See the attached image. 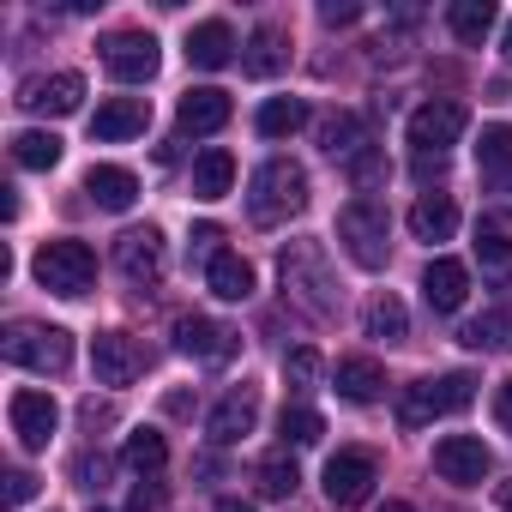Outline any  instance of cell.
<instances>
[{"mask_svg":"<svg viewBox=\"0 0 512 512\" xmlns=\"http://www.w3.org/2000/svg\"><path fill=\"white\" fill-rule=\"evenodd\" d=\"M374 482H380V458L368 446H344L326 458V500L332 506H362L374 494Z\"/></svg>","mask_w":512,"mask_h":512,"instance_id":"8","label":"cell"},{"mask_svg":"<svg viewBox=\"0 0 512 512\" xmlns=\"http://www.w3.org/2000/svg\"><path fill=\"white\" fill-rule=\"evenodd\" d=\"M253 482H260V494H266V500H290V494H296V482H302V470H296V458H290V452H272V458H260Z\"/></svg>","mask_w":512,"mask_h":512,"instance_id":"35","label":"cell"},{"mask_svg":"<svg viewBox=\"0 0 512 512\" xmlns=\"http://www.w3.org/2000/svg\"><path fill=\"white\" fill-rule=\"evenodd\" d=\"M91 374H97V386H133V380L145 374L139 338H127V332H97V338H91Z\"/></svg>","mask_w":512,"mask_h":512,"instance_id":"14","label":"cell"},{"mask_svg":"<svg viewBox=\"0 0 512 512\" xmlns=\"http://www.w3.org/2000/svg\"><path fill=\"white\" fill-rule=\"evenodd\" d=\"M278 278H284V296H290L308 320H338L344 290H338V278H332V260H326L320 241H290V247L278 253Z\"/></svg>","mask_w":512,"mask_h":512,"instance_id":"1","label":"cell"},{"mask_svg":"<svg viewBox=\"0 0 512 512\" xmlns=\"http://www.w3.org/2000/svg\"><path fill=\"white\" fill-rule=\"evenodd\" d=\"M235 31L223 25V19H205V25H193L187 31V61L199 67V73H217V67H229L235 61Z\"/></svg>","mask_w":512,"mask_h":512,"instance_id":"22","label":"cell"},{"mask_svg":"<svg viewBox=\"0 0 512 512\" xmlns=\"http://www.w3.org/2000/svg\"><path fill=\"white\" fill-rule=\"evenodd\" d=\"M476 404V374H428V380H410L404 398H398V422L404 428H428L434 416H458Z\"/></svg>","mask_w":512,"mask_h":512,"instance_id":"4","label":"cell"},{"mask_svg":"<svg viewBox=\"0 0 512 512\" xmlns=\"http://www.w3.org/2000/svg\"><path fill=\"white\" fill-rule=\"evenodd\" d=\"M356 19H362L356 0H326V7H320V25H332V31H338V25H356Z\"/></svg>","mask_w":512,"mask_h":512,"instance_id":"41","label":"cell"},{"mask_svg":"<svg viewBox=\"0 0 512 512\" xmlns=\"http://www.w3.org/2000/svg\"><path fill=\"white\" fill-rule=\"evenodd\" d=\"M428 175L440 181L446 175V157H416V181H428Z\"/></svg>","mask_w":512,"mask_h":512,"instance_id":"44","label":"cell"},{"mask_svg":"<svg viewBox=\"0 0 512 512\" xmlns=\"http://www.w3.org/2000/svg\"><path fill=\"white\" fill-rule=\"evenodd\" d=\"M145 506H163V482H157V476H145V482L133 488V512H145Z\"/></svg>","mask_w":512,"mask_h":512,"instance_id":"42","label":"cell"},{"mask_svg":"<svg viewBox=\"0 0 512 512\" xmlns=\"http://www.w3.org/2000/svg\"><path fill=\"white\" fill-rule=\"evenodd\" d=\"M175 350L193 356V362H205V368H223V362H235L241 332H235V326H217V320H205V314H181V320H175Z\"/></svg>","mask_w":512,"mask_h":512,"instance_id":"11","label":"cell"},{"mask_svg":"<svg viewBox=\"0 0 512 512\" xmlns=\"http://www.w3.org/2000/svg\"><path fill=\"white\" fill-rule=\"evenodd\" d=\"M494 422H500V428L512 434V380H506V386L494 392Z\"/></svg>","mask_w":512,"mask_h":512,"instance_id":"43","label":"cell"},{"mask_svg":"<svg viewBox=\"0 0 512 512\" xmlns=\"http://www.w3.org/2000/svg\"><path fill=\"white\" fill-rule=\"evenodd\" d=\"M205 284H211V296H217V302H247V296H253V266L241 260V253H229V247H223L217 260L205 266Z\"/></svg>","mask_w":512,"mask_h":512,"instance_id":"26","label":"cell"},{"mask_svg":"<svg viewBox=\"0 0 512 512\" xmlns=\"http://www.w3.org/2000/svg\"><path fill=\"white\" fill-rule=\"evenodd\" d=\"M464 127H470V109L452 103V97H434V103H422L410 115V151L416 157H446L464 139Z\"/></svg>","mask_w":512,"mask_h":512,"instance_id":"7","label":"cell"},{"mask_svg":"<svg viewBox=\"0 0 512 512\" xmlns=\"http://www.w3.org/2000/svg\"><path fill=\"white\" fill-rule=\"evenodd\" d=\"M103 67L121 79V85H151L163 55H157V37L151 31H115L103 37Z\"/></svg>","mask_w":512,"mask_h":512,"instance_id":"10","label":"cell"},{"mask_svg":"<svg viewBox=\"0 0 512 512\" xmlns=\"http://www.w3.org/2000/svg\"><path fill=\"white\" fill-rule=\"evenodd\" d=\"M145 127H151V103H145V97H109V103H97V115H91V139H103V145L139 139Z\"/></svg>","mask_w":512,"mask_h":512,"instance_id":"19","label":"cell"},{"mask_svg":"<svg viewBox=\"0 0 512 512\" xmlns=\"http://www.w3.org/2000/svg\"><path fill=\"white\" fill-rule=\"evenodd\" d=\"M121 464H127V470H139V476H157V470L169 464V440H163L157 428H133V434H127V446H121Z\"/></svg>","mask_w":512,"mask_h":512,"instance_id":"30","label":"cell"},{"mask_svg":"<svg viewBox=\"0 0 512 512\" xmlns=\"http://www.w3.org/2000/svg\"><path fill=\"white\" fill-rule=\"evenodd\" d=\"M494 500H500V512H512V482H500V488H494Z\"/></svg>","mask_w":512,"mask_h":512,"instance_id":"46","label":"cell"},{"mask_svg":"<svg viewBox=\"0 0 512 512\" xmlns=\"http://www.w3.org/2000/svg\"><path fill=\"white\" fill-rule=\"evenodd\" d=\"M338 241H344V253H350L362 272H380L386 253H392V217H386V205L368 199V193H356L338 211Z\"/></svg>","mask_w":512,"mask_h":512,"instance_id":"3","label":"cell"},{"mask_svg":"<svg viewBox=\"0 0 512 512\" xmlns=\"http://www.w3.org/2000/svg\"><path fill=\"white\" fill-rule=\"evenodd\" d=\"M13 163L19 169H55L61 163V139L49 133V127H25V133H13Z\"/></svg>","mask_w":512,"mask_h":512,"instance_id":"29","label":"cell"},{"mask_svg":"<svg viewBox=\"0 0 512 512\" xmlns=\"http://www.w3.org/2000/svg\"><path fill=\"white\" fill-rule=\"evenodd\" d=\"M332 380H338V398H344V404H374V398L386 392V368H380L374 356H344Z\"/></svg>","mask_w":512,"mask_h":512,"instance_id":"23","label":"cell"},{"mask_svg":"<svg viewBox=\"0 0 512 512\" xmlns=\"http://www.w3.org/2000/svg\"><path fill=\"white\" fill-rule=\"evenodd\" d=\"M211 512H253V506H247V500H235V494H223V500H217Z\"/></svg>","mask_w":512,"mask_h":512,"instance_id":"45","label":"cell"},{"mask_svg":"<svg viewBox=\"0 0 512 512\" xmlns=\"http://www.w3.org/2000/svg\"><path fill=\"white\" fill-rule=\"evenodd\" d=\"M500 205H506V211H512V181H506V187H500Z\"/></svg>","mask_w":512,"mask_h":512,"instance_id":"49","label":"cell"},{"mask_svg":"<svg viewBox=\"0 0 512 512\" xmlns=\"http://www.w3.org/2000/svg\"><path fill=\"white\" fill-rule=\"evenodd\" d=\"M31 500H37V476H31V470H7L0 506H7V512H19V506H31Z\"/></svg>","mask_w":512,"mask_h":512,"instance_id":"39","label":"cell"},{"mask_svg":"<svg viewBox=\"0 0 512 512\" xmlns=\"http://www.w3.org/2000/svg\"><path fill=\"white\" fill-rule=\"evenodd\" d=\"M31 272H37V284L55 290V296H85V290L97 284V253H91L85 241L61 235V241H43V247H37Z\"/></svg>","mask_w":512,"mask_h":512,"instance_id":"6","label":"cell"},{"mask_svg":"<svg viewBox=\"0 0 512 512\" xmlns=\"http://www.w3.org/2000/svg\"><path fill=\"white\" fill-rule=\"evenodd\" d=\"M458 344L464 350H482V356H506L512 350V308H488L476 320L458 326Z\"/></svg>","mask_w":512,"mask_h":512,"instance_id":"24","label":"cell"},{"mask_svg":"<svg viewBox=\"0 0 512 512\" xmlns=\"http://www.w3.org/2000/svg\"><path fill=\"white\" fill-rule=\"evenodd\" d=\"M476 169H482V175H506V169H512V127H506V121L482 127V139H476Z\"/></svg>","mask_w":512,"mask_h":512,"instance_id":"36","label":"cell"},{"mask_svg":"<svg viewBox=\"0 0 512 512\" xmlns=\"http://www.w3.org/2000/svg\"><path fill=\"white\" fill-rule=\"evenodd\" d=\"M320 151L350 163V157H362V151H368V127H362L350 109H332V115L320 121Z\"/></svg>","mask_w":512,"mask_h":512,"instance_id":"27","label":"cell"},{"mask_svg":"<svg viewBox=\"0 0 512 512\" xmlns=\"http://www.w3.org/2000/svg\"><path fill=\"white\" fill-rule=\"evenodd\" d=\"M452 229H458V205L446 193H422L410 205V235L416 241H452Z\"/></svg>","mask_w":512,"mask_h":512,"instance_id":"25","label":"cell"},{"mask_svg":"<svg viewBox=\"0 0 512 512\" xmlns=\"http://www.w3.org/2000/svg\"><path fill=\"white\" fill-rule=\"evenodd\" d=\"M253 422H260V392L253 386H235V392H223L217 398V410H211V440L217 446H235V440H247L253 434Z\"/></svg>","mask_w":512,"mask_h":512,"instance_id":"17","label":"cell"},{"mask_svg":"<svg viewBox=\"0 0 512 512\" xmlns=\"http://www.w3.org/2000/svg\"><path fill=\"white\" fill-rule=\"evenodd\" d=\"M362 320H368V338H380V344H404L410 338V314H404L398 296H374Z\"/></svg>","mask_w":512,"mask_h":512,"instance_id":"33","label":"cell"},{"mask_svg":"<svg viewBox=\"0 0 512 512\" xmlns=\"http://www.w3.org/2000/svg\"><path fill=\"white\" fill-rule=\"evenodd\" d=\"M308 127V103L302 97H266L260 103V133L266 139H290V133H302Z\"/></svg>","mask_w":512,"mask_h":512,"instance_id":"32","label":"cell"},{"mask_svg":"<svg viewBox=\"0 0 512 512\" xmlns=\"http://www.w3.org/2000/svg\"><path fill=\"white\" fill-rule=\"evenodd\" d=\"M320 374H326V362H320V350H314V344H296V350L284 356V380H290V392H314V386H320Z\"/></svg>","mask_w":512,"mask_h":512,"instance_id":"38","label":"cell"},{"mask_svg":"<svg viewBox=\"0 0 512 512\" xmlns=\"http://www.w3.org/2000/svg\"><path fill=\"white\" fill-rule=\"evenodd\" d=\"M278 434H284V446H314V440L326 434V416H320V410H308V404H284Z\"/></svg>","mask_w":512,"mask_h":512,"instance_id":"37","label":"cell"},{"mask_svg":"<svg viewBox=\"0 0 512 512\" xmlns=\"http://www.w3.org/2000/svg\"><path fill=\"white\" fill-rule=\"evenodd\" d=\"M7 416H13V434H19L25 452H43L55 440V428H61V404L49 392H37V386H19L13 404H7Z\"/></svg>","mask_w":512,"mask_h":512,"instance_id":"12","label":"cell"},{"mask_svg":"<svg viewBox=\"0 0 512 512\" xmlns=\"http://www.w3.org/2000/svg\"><path fill=\"white\" fill-rule=\"evenodd\" d=\"M229 187H235V157L217 151V145L199 151V157H193V199H223Z\"/></svg>","mask_w":512,"mask_h":512,"instance_id":"28","label":"cell"},{"mask_svg":"<svg viewBox=\"0 0 512 512\" xmlns=\"http://www.w3.org/2000/svg\"><path fill=\"white\" fill-rule=\"evenodd\" d=\"M446 25H452L458 43L476 49V43L494 31V7H488V0H452V7H446Z\"/></svg>","mask_w":512,"mask_h":512,"instance_id":"31","label":"cell"},{"mask_svg":"<svg viewBox=\"0 0 512 512\" xmlns=\"http://www.w3.org/2000/svg\"><path fill=\"white\" fill-rule=\"evenodd\" d=\"M19 103L31 115H73L85 103V79L79 73H49V79H25L19 85Z\"/></svg>","mask_w":512,"mask_h":512,"instance_id":"16","label":"cell"},{"mask_svg":"<svg viewBox=\"0 0 512 512\" xmlns=\"http://www.w3.org/2000/svg\"><path fill=\"white\" fill-rule=\"evenodd\" d=\"M380 512H416V506H410V500H386Z\"/></svg>","mask_w":512,"mask_h":512,"instance_id":"48","label":"cell"},{"mask_svg":"<svg viewBox=\"0 0 512 512\" xmlns=\"http://www.w3.org/2000/svg\"><path fill=\"white\" fill-rule=\"evenodd\" d=\"M163 235L145 223V229H121L115 235V272L133 284V290H157L163 284Z\"/></svg>","mask_w":512,"mask_h":512,"instance_id":"9","label":"cell"},{"mask_svg":"<svg viewBox=\"0 0 512 512\" xmlns=\"http://www.w3.org/2000/svg\"><path fill=\"white\" fill-rule=\"evenodd\" d=\"M494 470V452L476 440V434H446L434 446V476L440 482H458V488H482V476Z\"/></svg>","mask_w":512,"mask_h":512,"instance_id":"13","label":"cell"},{"mask_svg":"<svg viewBox=\"0 0 512 512\" xmlns=\"http://www.w3.org/2000/svg\"><path fill=\"white\" fill-rule=\"evenodd\" d=\"M0 350H7L13 368H31V374H67L73 368V338L61 326H37V320H13Z\"/></svg>","mask_w":512,"mask_h":512,"instance_id":"5","label":"cell"},{"mask_svg":"<svg viewBox=\"0 0 512 512\" xmlns=\"http://www.w3.org/2000/svg\"><path fill=\"white\" fill-rule=\"evenodd\" d=\"M500 55L512 61V19H506V31H500Z\"/></svg>","mask_w":512,"mask_h":512,"instance_id":"47","label":"cell"},{"mask_svg":"<svg viewBox=\"0 0 512 512\" xmlns=\"http://www.w3.org/2000/svg\"><path fill=\"white\" fill-rule=\"evenodd\" d=\"M290 67V31L284 25H260L247 37V49H241V73L247 79H278Z\"/></svg>","mask_w":512,"mask_h":512,"instance_id":"21","label":"cell"},{"mask_svg":"<svg viewBox=\"0 0 512 512\" xmlns=\"http://www.w3.org/2000/svg\"><path fill=\"white\" fill-rule=\"evenodd\" d=\"M229 115H235V103H229V91H217V85H193V91L175 103V127L193 133V139L229 127Z\"/></svg>","mask_w":512,"mask_h":512,"instance_id":"15","label":"cell"},{"mask_svg":"<svg viewBox=\"0 0 512 512\" xmlns=\"http://www.w3.org/2000/svg\"><path fill=\"white\" fill-rule=\"evenodd\" d=\"M296 211H308V169L302 163H290V157H272V163H260L253 169V181H247V217L253 223H290Z\"/></svg>","mask_w":512,"mask_h":512,"instance_id":"2","label":"cell"},{"mask_svg":"<svg viewBox=\"0 0 512 512\" xmlns=\"http://www.w3.org/2000/svg\"><path fill=\"white\" fill-rule=\"evenodd\" d=\"M386 175V163H380V151H362V157H350V181L356 187H374Z\"/></svg>","mask_w":512,"mask_h":512,"instance_id":"40","label":"cell"},{"mask_svg":"<svg viewBox=\"0 0 512 512\" xmlns=\"http://www.w3.org/2000/svg\"><path fill=\"white\" fill-rule=\"evenodd\" d=\"M464 296H470V266L464 260H428V272H422V302L434 308V314H458L464 308Z\"/></svg>","mask_w":512,"mask_h":512,"instance_id":"18","label":"cell"},{"mask_svg":"<svg viewBox=\"0 0 512 512\" xmlns=\"http://www.w3.org/2000/svg\"><path fill=\"white\" fill-rule=\"evenodd\" d=\"M476 266L488 284H512V241L500 229H476Z\"/></svg>","mask_w":512,"mask_h":512,"instance_id":"34","label":"cell"},{"mask_svg":"<svg viewBox=\"0 0 512 512\" xmlns=\"http://www.w3.org/2000/svg\"><path fill=\"white\" fill-rule=\"evenodd\" d=\"M85 199H91L97 211H133L139 175L121 169V163H91V169H85Z\"/></svg>","mask_w":512,"mask_h":512,"instance_id":"20","label":"cell"}]
</instances>
